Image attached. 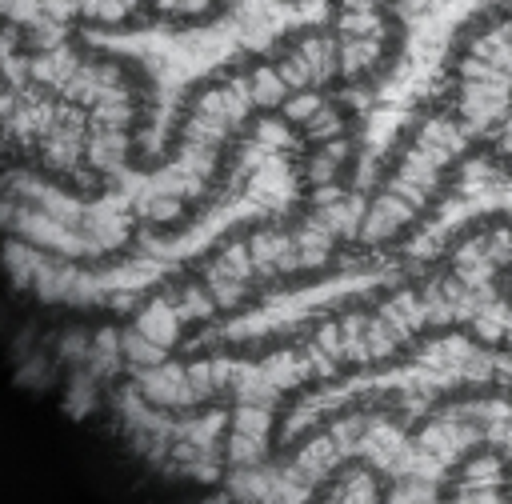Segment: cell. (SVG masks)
Here are the masks:
<instances>
[{"label":"cell","instance_id":"3957f363","mask_svg":"<svg viewBox=\"0 0 512 504\" xmlns=\"http://www.w3.org/2000/svg\"><path fill=\"white\" fill-rule=\"evenodd\" d=\"M288 80L280 76V68H256L252 76H248V96H252V104H260V108H276V104H284L288 100Z\"/></svg>","mask_w":512,"mask_h":504},{"label":"cell","instance_id":"30bf717a","mask_svg":"<svg viewBox=\"0 0 512 504\" xmlns=\"http://www.w3.org/2000/svg\"><path fill=\"white\" fill-rule=\"evenodd\" d=\"M212 308H216V296L212 292H184V300H180V316L184 320H208L212 316Z\"/></svg>","mask_w":512,"mask_h":504},{"label":"cell","instance_id":"8fae6325","mask_svg":"<svg viewBox=\"0 0 512 504\" xmlns=\"http://www.w3.org/2000/svg\"><path fill=\"white\" fill-rule=\"evenodd\" d=\"M304 128H308L316 140H332V136H340V116H336V108H332V104H320V112H316Z\"/></svg>","mask_w":512,"mask_h":504},{"label":"cell","instance_id":"52a82bcc","mask_svg":"<svg viewBox=\"0 0 512 504\" xmlns=\"http://www.w3.org/2000/svg\"><path fill=\"white\" fill-rule=\"evenodd\" d=\"M396 228H400V224H396V220H392V216H388V212H384L380 204H372V208L364 212V224H360V236H364L368 244H376V240H388V236H392Z\"/></svg>","mask_w":512,"mask_h":504},{"label":"cell","instance_id":"4fadbf2b","mask_svg":"<svg viewBox=\"0 0 512 504\" xmlns=\"http://www.w3.org/2000/svg\"><path fill=\"white\" fill-rule=\"evenodd\" d=\"M488 260L492 264H512V228H496L488 236Z\"/></svg>","mask_w":512,"mask_h":504},{"label":"cell","instance_id":"ba28073f","mask_svg":"<svg viewBox=\"0 0 512 504\" xmlns=\"http://www.w3.org/2000/svg\"><path fill=\"white\" fill-rule=\"evenodd\" d=\"M332 496H340V500H376V480H372V472L356 468L340 480V492H332Z\"/></svg>","mask_w":512,"mask_h":504},{"label":"cell","instance_id":"7c38bea8","mask_svg":"<svg viewBox=\"0 0 512 504\" xmlns=\"http://www.w3.org/2000/svg\"><path fill=\"white\" fill-rule=\"evenodd\" d=\"M480 260H488V236H472V240H464V244L452 252V264H456V268L480 264Z\"/></svg>","mask_w":512,"mask_h":504},{"label":"cell","instance_id":"6da1fadb","mask_svg":"<svg viewBox=\"0 0 512 504\" xmlns=\"http://www.w3.org/2000/svg\"><path fill=\"white\" fill-rule=\"evenodd\" d=\"M180 308L176 304H168V300H152L140 316H136V328L144 332V336H152L156 344H164V348H172L176 344V332H180Z\"/></svg>","mask_w":512,"mask_h":504},{"label":"cell","instance_id":"8992f818","mask_svg":"<svg viewBox=\"0 0 512 504\" xmlns=\"http://www.w3.org/2000/svg\"><path fill=\"white\" fill-rule=\"evenodd\" d=\"M328 436H332V444H336V452H340V456H356V452H360V444H364V436H368V424H364V420H356V416H348V420H336Z\"/></svg>","mask_w":512,"mask_h":504},{"label":"cell","instance_id":"5b68a950","mask_svg":"<svg viewBox=\"0 0 512 504\" xmlns=\"http://www.w3.org/2000/svg\"><path fill=\"white\" fill-rule=\"evenodd\" d=\"M264 448H268V440L256 436V432H236V428H232V436H228V460H232L236 468L260 464V460H264Z\"/></svg>","mask_w":512,"mask_h":504},{"label":"cell","instance_id":"9c48e42d","mask_svg":"<svg viewBox=\"0 0 512 504\" xmlns=\"http://www.w3.org/2000/svg\"><path fill=\"white\" fill-rule=\"evenodd\" d=\"M320 104H324L320 96H312V92H304V88H300V92H296V96L284 104V116H288L292 124H308V120L320 112Z\"/></svg>","mask_w":512,"mask_h":504},{"label":"cell","instance_id":"7a4b0ae2","mask_svg":"<svg viewBox=\"0 0 512 504\" xmlns=\"http://www.w3.org/2000/svg\"><path fill=\"white\" fill-rule=\"evenodd\" d=\"M376 56H380V40L376 36H352V32L340 36V72L344 76L364 72Z\"/></svg>","mask_w":512,"mask_h":504},{"label":"cell","instance_id":"277c9868","mask_svg":"<svg viewBox=\"0 0 512 504\" xmlns=\"http://www.w3.org/2000/svg\"><path fill=\"white\" fill-rule=\"evenodd\" d=\"M120 352H124L136 368H152V364H164V360H168V348L156 344L152 336H144L140 328H132V332L120 336Z\"/></svg>","mask_w":512,"mask_h":504}]
</instances>
